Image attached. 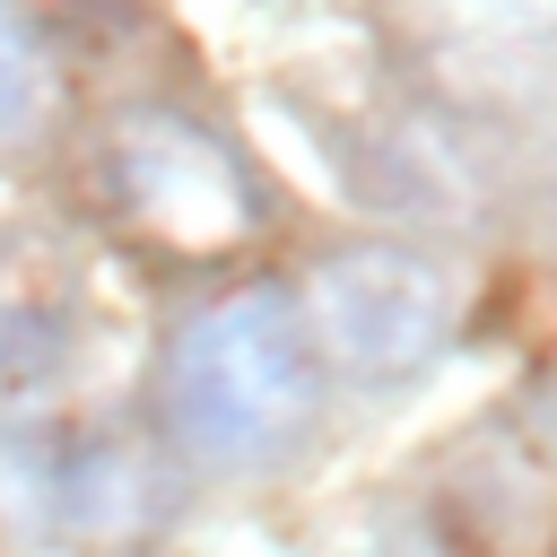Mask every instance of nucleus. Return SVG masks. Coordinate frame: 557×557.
Instances as JSON below:
<instances>
[{
	"label": "nucleus",
	"instance_id": "obj_1",
	"mask_svg": "<svg viewBox=\"0 0 557 557\" xmlns=\"http://www.w3.org/2000/svg\"><path fill=\"white\" fill-rule=\"evenodd\" d=\"M322 418V348L278 287H235L165 357V426L209 470H270Z\"/></svg>",
	"mask_w": 557,
	"mask_h": 557
},
{
	"label": "nucleus",
	"instance_id": "obj_2",
	"mask_svg": "<svg viewBox=\"0 0 557 557\" xmlns=\"http://www.w3.org/2000/svg\"><path fill=\"white\" fill-rule=\"evenodd\" d=\"M322 366L348 383H400L453 339V278L409 244H348L296 296Z\"/></svg>",
	"mask_w": 557,
	"mask_h": 557
},
{
	"label": "nucleus",
	"instance_id": "obj_3",
	"mask_svg": "<svg viewBox=\"0 0 557 557\" xmlns=\"http://www.w3.org/2000/svg\"><path fill=\"white\" fill-rule=\"evenodd\" d=\"M113 191L148 235H165L183 252H218L252 226V183H244L235 148L183 113H122Z\"/></svg>",
	"mask_w": 557,
	"mask_h": 557
},
{
	"label": "nucleus",
	"instance_id": "obj_4",
	"mask_svg": "<svg viewBox=\"0 0 557 557\" xmlns=\"http://www.w3.org/2000/svg\"><path fill=\"white\" fill-rule=\"evenodd\" d=\"M87 339V278L52 244L0 252V418H26L61 400Z\"/></svg>",
	"mask_w": 557,
	"mask_h": 557
},
{
	"label": "nucleus",
	"instance_id": "obj_5",
	"mask_svg": "<svg viewBox=\"0 0 557 557\" xmlns=\"http://www.w3.org/2000/svg\"><path fill=\"white\" fill-rule=\"evenodd\" d=\"M35 505L78 531V540H104V531H131L139 505H148V461L113 435H87V444H44L35 453Z\"/></svg>",
	"mask_w": 557,
	"mask_h": 557
},
{
	"label": "nucleus",
	"instance_id": "obj_6",
	"mask_svg": "<svg viewBox=\"0 0 557 557\" xmlns=\"http://www.w3.org/2000/svg\"><path fill=\"white\" fill-rule=\"evenodd\" d=\"M44 113V52L26 35V17L0 0V148H17Z\"/></svg>",
	"mask_w": 557,
	"mask_h": 557
}]
</instances>
